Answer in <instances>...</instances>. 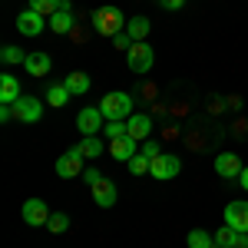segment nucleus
I'll list each match as a JSON object with an SVG mask.
<instances>
[{
    "label": "nucleus",
    "mask_w": 248,
    "mask_h": 248,
    "mask_svg": "<svg viewBox=\"0 0 248 248\" xmlns=\"http://www.w3.org/2000/svg\"><path fill=\"white\" fill-rule=\"evenodd\" d=\"M99 113L106 116V119H129V116H133V96L123 93V90L106 93L103 103H99Z\"/></svg>",
    "instance_id": "1"
},
{
    "label": "nucleus",
    "mask_w": 248,
    "mask_h": 248,
    "mask_svg": "<svg viewBox=\"0 0 248 248\" xmlns=\"http://www.w3.org/2000/svg\"><path fill=\"white\" fill-rule=\"evenodd\" d=\"M149 27H153V23H149L146 17H133L129 23H126V33L133 37V43H142V40H146V33H149Z\"/></svg>",
    "instance_id": "18"
},
{
    "label": "nucleus",
    "mask_w": 248,
    "mask_h": 248,
    "mask_svg": "<svg viewBox=\"0 0 248 248\" xmlns=\"http://www.w3.org/2000/svg\"><path fill=\"white\" fill-rule=\"evenodd\" d=\"M126 126H129V136H133L136 142H139V139H149V133H153V119L142 116V113H133L126 119Z\"/></svg>",
    "instance_id": "16"
},
{
    "label": "nucleus",
    "mask_w": 248,
    "mask_h": 248,
    "mask_svg": "<svg viewBox=\"0 0 248 248\" xmlns=\"http://www.w3.org/2000/svg\"><path fill=\"white\" fill-rule=\"evenodd\" d=\"M46 23H50V30H53V33H70V30H73V10H70V3L63 0V3H60V10L46 20Z\"/></svg>",
    "instance_id": "15"
},
{
    "label": "nucleus",
    "mask_w": 248,
    "mask_h": 248,
    "mask_svg": "<svg viewBox=\"0 0 248 248\" xmlns=\"http://www.w3.org/2000/svg\"><path fill=\"white\" fill-rule=\"evenodd\" d=\"M212 245H215V235H209L205 229L189 232V248H212Z\"/></svg>",
    "instance_id": "24"
},
{
    "label": "nucleus",
    "mask_w": 248,
    "mask_h": 248,
    "mask_svg": "<svg viewBox=\"0 0 248 248\" xmlns=\"http://www.w3.org/2000/svg\"><path fill=\"white\" fill-rule=\"evenodd\" d=\"M103 119H106V116L99 113V109L86 106V109H79V116H77V129L83 136H99L103 133Z\"/></svg>",
    "instance_id": "9"
},
{
    "label": "nucleus",
    "mask_w": 248,
    "mask_h": 248,
    "mask_svg": "<svg viewBox=\"0 0 248 248\" xmlns=\"http://www.w3.org/2000/svg\"><path fill=\"white\" fill-rule=\"evenodd\" d=\"M179 169H182V162H179V155H172V153H159L153 162H149V175H153V179H162V182H166V179H175Z\"/></svg>",
    "instance_id": "4"
},
{
    "label": "nucleus",
    "mask_w": 248,
    "mask_h": 248,
    "mask_svg": "<svg viewBox=\"0 0 248 248\" xmlns=\"http://www.w3.org/2000/svg\"><path fill=\"white\" fill-rule=\"evenodd\" d=\"M238 235H242V232H235L232 225H222V229L215 232V245H222V248H235V245H238Z\"/></svg>",
    "instance_id": "22"
},
{
    "label": "nucleus",
    "mask_w": 248,
    "mask_h": 248,
    "mask_svg": "<svg viewBox=\"0 0 248 248\" xmlns=\"http://www.w3.org/2000/svg\"><path fill=\"white\" fill-rule=\"evenodd\" d=\"M20 215H23V222H27V225H46L53 212L46 209V202H43V199H27V202H23V209H20Z\"/></svg>",
    "instance_id": "7"
},
{
    "label": "nucleus",
    "mask_w": 248,
    "mask_h": 248,
    "mask_svg": "<svg viewBox=\"0 0 248 248\" xmlns=\"http://www.w3.org/2000/svg\"><path fill=\"white\" fill-rule=\"evenodd\" d=\"M149 162H153V159H149V155L136 153L133 159H129V172H133V175H142V172H149Z\"/></svg>",
    "instance_id": "27"
},
{
    "label": "nucleus",
    "mask_w": 248,
    "mask_h": 248,
    "mask_svg": "<svg viewBox=\"0 0 248 248\" xmlns=\"http://www.w3.org/2000/svg\"><path fill=\"white\" fill-rule=\"evenodd\" d=\"M63 86L73 96H83V93H90V77L86 73H70V77L63 79Z\"/></svg>",
    "instance_id": "19"
},
{
    "label": "nucleus",
    "mask_w": 248,
    "mask_h": 248,
    "mask_svg": "<svg viewBox=\"0 0 248 248\" xmlns=\"http://www.w3.org/2000/svg\"><path fill=\"white\" fill-rule=\"evenodd\" d=\"M66 229H70V215H66V212H53L50 222H46V232L60 235V232H66Z\"/></svg>",
    "instance_id": "26"
},
{
    "label": "nucleus",
    "mask_w": 248,
    "mask_h": 248,
    "mask_svg": "<svg viewBox=\"0 0 248 248\" xmlns=\"http://www.w3.org/2000/svg\"><path fill=\"white\" fill-rule=\"evenodd\" d=\"M83 179H86V182H90V186H96V182H99V179H103V175H99V172H96V169H86V172H83Z\"/></svg>",
    "instance_id": "31"
},
{
    "label": "nucleus",
    "mask_w": 248,
    "mask_h": 248,
    "mask_svg": "<svg viewBox=\"0 0 248 248\" xmlns=\"http://www.w3.org/2000/svg\"><path fill=\"white\" fill-rule=\"evenodd\" d=\"M46 27H50V23H46V17H43V14H37V10H30V7H27V10L17 17V30L23 33V37H40Z\"/></svg>",
    "instance_id": "5"
},
{
    "label": "nucleus",
    "mask_w": 248,
    "mask_h": 248,
    "mask_svg": "<svg viewBox=\"0 0 248 248\" xmlns=\"http://www.w3.org/2000/svg\"><path fill=\"white\" fill-rule=\"evenodd\" d=\"M242 169H245V166H242V159L235 153H218L215 155V172H218L222 179H238Z\"/></svg>",
    "instance_id": "11"
},
{
    "label": "nucleus",
    "mask_w": 248,
    "mask_h": 248,
    "mask_svg": "<svg viewBox=\"0 0 248 248\" xmlns=\"http://www.w3.org/2000/svg\"><path fill=\"white\" fill-rule=\"evenodd\" d=\"M14 116H17L20 123H40L43 103H40L37 96H20L17 103H14Z\"/></svg>",
    "instance_id": "6"
},
{
    "label": "nucleus",
    "mask_w": 248,
    "mask_h": 248,
    "mask_svg": "<svg viewBox=\"0 0 248 248\" xmlns=\"http://www.w3.org/2000/svg\"><path fill=\"white\" fill-rule=\"evenodd\" d=\"M23 66H27V73H30V77H46L53 63H50V57H46V53H27Z\"/></svg>",
    "instance_id": "17"
},
{
    "label": "nucleus",
    "mask_w": 248,
    "mask_h": 248,
    "mask_svg": "<svg viewBox=\"0 0 248 248\" xmlns=\"http://www.w3.org/2000/svg\"><path fill=\"white\" fill-rule=\"evenodd\" d=\"M113 46H116V50H129V46H133V37H129V33H116Z\"/></svg>",
    "instance_id": "29"
},
{
    "label": "nucleus",
    "mask_w": 248,
    "mask_h": 248,
    "mask_svg": "<svg viewBox=\"0 0 248 248\" xmlns=\"http://www.w3.org/2000/svg\"><path fill=\"white\" fill-rule=\"evenodd\" d=\"M136 153H139V142H136L133 136H123V139H113L109 142V155L119 159V162H129Z\"/></svg>",
    "instance_id": "12"
},
{
    "label": "nucleus",
    "mask_w": 248,
    "mask_h": 248,
    "mask_svg": "<svg viewBox=\"0 0 248 248\" xmlns=\"http://www.w3.org/2000/svg\"><path fill=\"white\" fill-rule=\"evenodd\" d=\"M159 3H162V7H166V10H179V7H182V3H186V0H159Z\"/></svg>",
    "instance_id": "32"
},
{
    "label": "nucleus",
    "mask_w": 248,
    "mask_h": 248,
    "mask_svg": "<svg viewBox=\"0 0 248 248\" xmlns=\"http://www.w3.org/2000/svg\"><path fill=\"white\" fill-rule=\"evenodd\" d=\"M212 248H222V245H212Z\"/></svg>",
    "instance_id": "34"
},
{
    "label": "nucleus",
    "mask_w": 248,
    "mask_h": 248,
    "mask_svg": "<svg viewBox=\"0 0 248 248\" xmlns=\"http://www.w3.org/2000/svg\"><path fill=\"white\" fill-rule=\"evenodd\" d=\"M57 175L60 179H77V175H83V155H79L77 146L57 159Z\"/></svg>",
    "instance_id": "8"
},
{
    "label": "nucleus",
    "mask_w": 248,
    "mask_h": 248,
    "mask_svg": "<svg viewBox=\"0 0 248 248\" xmlns=\"http://www.w3.org/2000/svg\"><path fill=\"white\" fill-rule=\"evenodd\" d=\"M126 63H129V70L133 73H149L153 70V63H155V53H153V46L142 40V43H133L129 50H126Z\"/></svg>",
    "instance_id": "3"
},
{
    "label": "nucleus",
    "mask_w": 248,
    "mask_h": 248,
    "mask_svg": "<svg viewBox=\"0 0 248 248\" xmlns=\"http://www.w3.org/2000/svg\"><path fill=\"white\" fill-rule=\"evenodd\" d=\"M77 149L83 159H96V155L103 153V142H99V136H83V142H79Z\"/></svg>",
    "instance_id": "20"
},
{
    "label": "nucleus",
    "mask_w": 248,
    "mask_h": 248,
    "mask_svg": "<svg viewBox=\"0 0 248 248\" xmlns=\"http://www.w3.org/2000/svg\"><path fill=\"white\" fill-rule=\"evenodd\" d=\"M238 182H242V189L248 192V166H245V169H242V175H238Z\"/></svg>",
    "instance_id": "33"
},
{
    "label": "nucleus",
    "mask_w": 248,
    "mask_h": 248,
    "mask_svg": "<svg viewBox=\"0 0 248 248\" xmlns=\"http://www.w3.org/2000/svg\"><path fill=\"white\" fill-rule=\"evenodd\" d=\"M126 23H129V20L123 17L116 7H99V10L93 14V27H96V33H99V37H116Z\"/></svg>",
    "instance_id": "2"
},
{
    "label": "nucleus",
    "mask_w": 248,
    "mask_h": 248,
    "mask_svg": "<svg viewBox=\"0 0 248 248\" xmlns=\"http://www.w3.org/2000/svg\"><path fill=\"white\" fill-rule=\"evenodd\" d=\"M225 225H232L235 232L248 235V202H232V205H225Z\"/></svg>",
    "instance_id": "10"
},
{
    "label": "nucleus",
    "mask_w": 248,
    "mask_h": 248,
    "mask_svg": "<svg viewBox=\"0 0 248 248\" xmlns=\"http://www.w3.org/2000/svg\"><path fill=\"white\" fill-rule=\"evenodd\" d=\"M139 153H142V155H149V159H155V155L162 153V149H159V142H146V146H142Z\"/></svg>",
    "instance_id": "30"
},
{
    "label": "nucleus",
    "mask_w": 248,
    "mask_h": 248,
    "mask_svg": "<svg viewBox=\"0 0 248 248\" xmlns=\"http://www.w3.org/2000/svg\"><path fill=\"white\" fill-rule=\"evenodd\" d=\"M103 133H106V139L113 142V139H123V136H129V126H126V119H106Z\"/></svg>",
    "instance_id": "21"
},
{
    "label": "nucleus",
    "mask_w": 248,
    "mask_h": 248,
    "mask_svg": "<svg viewBox=\"0 0 248 248\" xmlns=\"http://www.w3.org/2000/svg\"><path fill=\"white\" fill-rule=\"evenodd\" d=\"M20 96H23L20 93V79L14 77V73H3V77H0V103H3V106H14Z\"/></svg>",
    "instance_id": "14"
},
{
    "label": "nucleus",
    "mask_w": 248,
    "mask_h": 248,
    "mask_svg": "<svg viewBox=\"0 0 248 248\" xmlns=\"http://www.w3.org/2000/svg\"><path fill=\"white\" fill-rule=\"evenodd\" d=\"M70 90H66V86H63V83H57V86H50V90H46V103H50V106H66V99H70Z\"/></svg>",
    "instance_id": "23"
},
{
    "label": "nucleus",
    "mask_w": 248,
    "mask_h": 248,
    "mask_svg": "<svg viewBox=\"0 0 248 248\" xmlns=\"http://www.w3.org/2000/svg\"><path fill=\"white\" fill-rule=\"evenodd\" d=\"M0 60H3V63H23L27 53H23L20 46H3V50H0Z\"/></svg>",
    "instance_id": "28"
},
{
    "label": "nucleus",
    "mask_w": 248,
    "mask_h": 248,
    "mask_svg": "<svg viewBox=\"0 0 248 248\" xmlns=\"http://www.w3.org/2000/svg\"><path fill=\"white\" fill-rule=\"evenodd\" d=\"M60 3H63V0H30V10H37V14H43V17L50 20L60 10Z\"/></svg>",
    "instance_id": "25"
},
{
    "label": "nucleus",
    "mask_w": 248,
    "mask_h": 248,
    "mask_svg": "<svg viewBox=\"0 0 248 248\" xmlns=\"http://www.w3.org/2000/svg\"><path fill=\"white\" fill-rule=\"evenodd\" d=\"M90 189H93V199H96L99 209H113L116 205V186L109 182V179H99L96 186H90Z\"/></svg>",
    "instance_id": "13"
}]
</instances>
